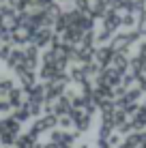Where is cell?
I'll return each mask as SVG.
<instances>
[{"instance_id": "6da1fadb", "label": "cell", "mask_w": 146, "mask_h": 148, "mask_svg": "<svg viewBox=\"0 0 146 148\" xmlns=\"http://www.w3.org/2000/svg\"><path fill=\"white\" fill-rule=\"evenodd\" d=\"M17 129H19V125H17V120H15V118L0 120V142H2L4 146L13 144L15 137H17Z\"/></svg>"}, {"instance_id": "7a4b0ae2", "label": "cell", "mask_w": 146, "mask_h": 148, "mask_svg": "<svg viewBox=\"0 0 146 148\" xmlns=\"http://www.w3.org/2000/svg\"><path fill=\"white\" fill-rule=\"evenodd\" d=\"M0 58H11V49H9V45L0 47Z\"/></svg>"}, {"instance_id": "3957f363", "label": "cell", "mask_w": 146, "mask_h": 148, "mask_svg": "<svg viewBox=\"0 0 146 148\" xmlns=\"http://www.w3.org/2000/svg\"><path fill=\"white\" fill-rule=\"evenodd\" d=\"M9 110V103L7 101H0V112H7Z\"/></svg>"}]
</instances>
